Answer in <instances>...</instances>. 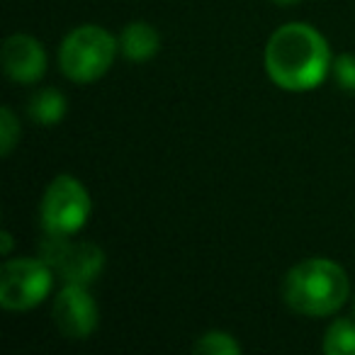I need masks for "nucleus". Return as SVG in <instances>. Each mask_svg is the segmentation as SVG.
<instances>
[{
	"instance_id": "nucleus-4",
	"label": "nucleus",
	"mask_w": 355,
	"mask_h": 355,
	"mask_svg": "<svg viewBox=\"0 0 355 355\" xmlns=\"http://www.w3.org/2000/svg\"><path fill=\"white\" fill-rule=\"evenodd\" d=\"M90 209H93L90 195L78 178L56 175L42 198V227L46 234L73 236L85 227Z\"/></svg>"
},
{
	"instance_id": "nucleus-16",
	"label": "nucleus",
	"mask_w": 355,
	"mask_h": 355,
	"mask_svg": "<svg viewBox=\"0 0 355 355\" xmlns=\"http://www.w3.org/2000/svg\"><path fill=\"white\" fill-rule=\"evenodd\" d=\"M272 3H277V6L287 8V6H297V3H302V0H272Z\"/></svg>"
},
{
	"instance_id": "nucleus-11",
	"label": "nucleus",
	"mask_w": 355,
	"mask_h": 355,
	"mask_svg": "<svg viewBox=\"0 0 355 355\" xmlns=\"http://www.w3.org/2000/svg\"><path fill=\"white\" fill-rule=\"evenodd\" d=\"M326 355H355V324L350 319H336L324 336Z\"/></svg>"
},
{
	"instance_id": "nucleus-12",
	"label": "nucleus",
	"mask_w": 355,
	"mask_h": 355,
	"mask_svg": "<svg viewBox=\"0 0 355 355\" xmlns=\"http://www.w3.org/2000/svg\"><path fill=\"white\" fill-rule=\"evenodd\" d=\"M193 350L198 355H239L241 345L227 331H207L198 338V343L193 345Z\"/></svg>"
},
{
	"instance_id": "nucleus-10",
	"label": "nucleus",
	"mask_w": 355,
	"mask_h": 355,
	"mask_svg": "<svg viewBox=\"0 0 355 355\" xmlns=\"http://www.w3.org/2000/svg\"><path fill=\"white\" fill-rule=\"evenodd\" d=\"M30 117L42 127H54L66 114V98L56 88H44L32 95L30 100Z\"/></svg>"
},
{
	"instance_id": "nucleus-1",
	"label": "nucleus",
	"mask_w": 355,
	"mask_h": 355,
	"mask_svg": "<svg viewBox=\"0 0 355 355\" xmlns=\"http://www.w3.org/2000/svg\"><path fill=\"white\" fill-rule=\"evenodd\" d=\"M263 61L272 83L290 93L319 88L334 64L326 40L304 22H290L272 32Z\"/></svg>"
},
{
	"instance_id": "nucleus-3",
	"label": "nucleus",
	"mask_w": 355,
	"mask_h": 355,
	"mask_svg": "<svg viewBox=\"0 0 355 355\" xmlns=\"http://www.w3.org/2000/svg\"><path fill=\"white\" fill-rule=\"evenodd\" d=\"M117 40L105 27L80 25L66 35L59 49V66L73 83H93L114 64Z\"/></svg>"
},
{
	"instance_id": "nucleus-2",
	"label": "nucleus",
	"mask_w": 355,
	"mask_h": 355,
	"mask_svg": "<svg viewBox=\"0 0 355 355\" xmlns=\"http://www.w3.org/2000/svg\"><path fill=\"white\" fill-rule=\"evenodd\" d=\"M282 295L287 306L297 314L329 316L348 302L350 277L329 258H309L287 272Z\"/></svg>"
},
{
	"instance_id": "nucleus-7",
	"label": "nucleus",
	"mask_w": 355,
	"mask_h": 355,
	"mask_svg": "<svg viewBox=\"0 0 355 355\" xmlns=\"http://www.w3.org/2000/svg\"><path fill=\"white\" fill-rule=\"evenodd\" d=\"M51 316H54L56 329L66 338H88L98 326V304L88 292V285H66L56 295Z\"/></svg>"
},
{
	"instance_id": "nucleus-5",
	"label": "nucleus",
	"mask_w": 355,
	"mask_h": 355,
	"mask_svg": "<svg viewBox=\"0 0 355 355\" xmlns=\"http://www.w3.org/2000/svg\"><path fill=\"white\" fill-rule=\"evenodd\" d=\"M40 258L66 285H90L105 266V253L98 243L76 241L61 234H46L42 239Z\"/></svg>"
},
{
	"instance_id": "nucleus-14",
	"label": "nucleus",
	"mask_w": 355,
	"mask_h": 355,
	"mask_svg": "<svg viewBox=\"0 0 355 355\" xmlns=\"http://www.w3.org/2000/svg\"><path fill=\"white\" fill-rule=\"evenodd\" d=\"M331 71H334V78L338 83V88L355 93V54L336 56L334 64H331Z\"/></svg>"
},
{
	"instance_id": "nucleus-13",
	"label": "nucleus",
	"mask_w": 355,
	"mask_h": 355,
	"mask_svg": "<svg viewBox=\"0 0 355 355\" xmlns=\"http://www.w3.org/2000/svg\"><path fill=\"white\" fill-rule=\"evenodd\" d=\"M17 141H20V122H17L15 112L6 105L0 110V153L8 156Z\"/></svg>"
},
{
	"instance_id": "nucleus-8",
	"label": "nucleus",
	"mask_w": 355,
	"mask_h": 355,
	"mask_svg": "<svg viewBox=\"0 0 355 355\" xmlns=\"http://www.w3.org/2000/svg\"><path fill=\"white\" fill-rule=\"evenodd\" d=\"M0 61L8 78L15 83H37L46 71V54L32 35H10L3 42Z\"/></svg>"
},
{
	"instance_id": "nucleus-6",
	"label": "nucleus",
	"mask_w": 355,
	"mask_h": 355,
	"mask_svg": "<svg viewBox=\"0 0 355 355\" xmlns=\"http://www.w3.org/2000/svg\"><path fill=\"white\" fill-rule=\"evenodd\" d=\"M54 285V270L42 258H12L0 270V304L8 311H25L44 302Z\"/></svg>"
},
{
	"instance_id": "nucleus-9",
	"label": "nucleus",
	"mask_w": 355,
	"mask_h": 355,
	"mask_svg": "<svg viewBox=\"0 0 355 355\" xmlns=\"http://www.w3.org/2000/svg\"><path fill=\"white\" fill-rule=\"evenodd\" d=\"M119 49H122L124 59L132 64H144V61L153 59L161 49V37L148 22H129L122 30L119 37Z\"/></svg>"
},
{
	"instance_id": "nucleus-15",
	"label": "nucleus",
	"mask_w": 355,
	"mask_h": 355,
	"mask_svg": "<svg viewBox=\"0 0 355 355\" xmlns=\"http://www.w3.org/2000/svg\"><path fill=\"white\" fill-rule=\"evenodd\" d=\"M0 251H3V256H10V251H12V236H10V232H3V234H0Z\"/></svg>"
}]
</instances>
